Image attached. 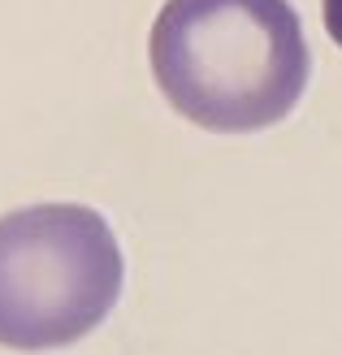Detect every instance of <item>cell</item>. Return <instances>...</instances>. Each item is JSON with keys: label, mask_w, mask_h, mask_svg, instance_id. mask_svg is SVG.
Here are the masks:
<instances>
[{"label": "cell", "mask_w": 342, "mask_h": 355, "mask_svg": "<svg viewBox=\"0 0 342 355\" xmlns=\"http://www.w3.org/2000/svg\"><path fill=\"white\" fill-rule=\"evenodd\" d=\"M152 74L204 130H264L308 87V44L291 0H165L152 22Z\"/></svg>", "instance_id": "obj_1"}, {"label": "cell", "mask_w": 342, "mask_h": 355, "mask_svg": "<svg viewBox=\"0 0 342 355\" xmlns=\"http://www.w3.org/2000/svg\"><path fill=\"white\" fill-rule=\"evenodd\" d=\"M325 5V31H330V40L342 48V0H320Z\"/></svg>", "instance_id": "obj_3"}, {"label": "cell", "mask_w": 342, "mask_h": 355, "mask_svg": "<svg viewBox=\"0 0 342 355\" xmlns=\"http://www.w3.org/2000/svg\"><path fill=\"white\" fill-rule=\"evenodd\" d=\"M126 260L109 221L83 204L0 217V347L57 351L87 338L121 295Z\"/></svg>", "instance_id": "obj_2"}]
</instances>
